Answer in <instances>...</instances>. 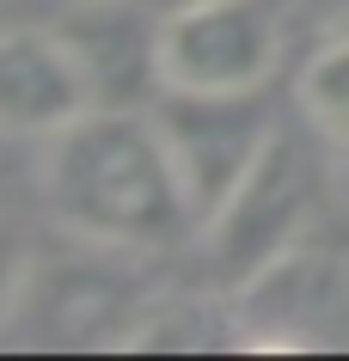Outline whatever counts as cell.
Here are the masks:
<instances>
[{
    "instance_id": "cell-1",
    "label": "cell",
    "mask_w": 349,
    "mask_h": 361,
    "mask_svg": "<svg viewBox=\"0 0 349 361\" xmlns=\"http://www.w3.org/2000/svg\"><path fill=\"white\" fill-rule=\"evenodd\" d=\"M37 184L61 233L111 251L154 257L184 233H202L154 111H135V104H98L61 135H49Z\"/></svg>"
},
{
    "instance_id": "cell-2",
    "label": "cell",
    "mask_w": 349,
    "mask_h": 361,
    "mask_svg": "<svg viewBox=\"0 0 349 361\" xmlns=\"http://www.w3.org/2000/svg\"><path fill=\"white\" fill-rule=\"evenodd\" d=\"M147 312H154V294H147L135 251H111L68 233V251H43L31 264V282H25L6 331H19L25 343H43V349H68V355L135 349V331L147 324Z\"/></svg>"
},
{
    "instance_id": "cell-3",
    "label": "cell",
    "mask_w": 349,
    "mask_h": 361,
    "mask_svg": "<svg viewBox=\"0 0 349 361\" xmlns=\"http://www.w3.org/2000/svg\"><path fill=\"white\" fill-rule=\"evenodd\" d=\"M325 209V166L294 129L276 123L252 171L227 190V202L202 221V245L214 257V276L233 288H252L288 264L300 239Z\"/></svg>"
},
{
    "instance_id": "cell-4",
    "label": "cell",
    "mask_w": 349,
    "mask_h": 361,
    "mask_svg": "<svg viewBox=\"0 0 349 361\" xmlns=\"http://www.w3.org/2000/svg\"><path fill=\"white\" fill-rule=\"evenodd\" d=\"M288 49V0H184L159 13V92H264Z\"/></svg>"
},
{
    "instance_id": "cell-5",
    "label": "cell",
    "mask_w": 349,
    "mask_h": 361,
    "mask_svg": "<svg viewBox=\"0 0 349 361\" xmlns=\"http://www.w3.org/2000/svg\"><path fill=\"white\" fill-rule=\"evenodd\" d=\"M154 123L172 147L184 190L196 202V221H209L227 190L252 171L264 141L276 135V111L264 92H154Z\"/></svg>"
},
{
    "instance_id": "cell-6",
    "label": "cell",
    "mask_w": 349,
    "mask_h": 361,
    "mask_svg": "<svg viewBox=\"0 0 349 361\" xmlns=\"http://www.w3.org/2000/svg\"><path fill=\"white\" fill-rule=\"evenodd\" d=\"M98 111V86L61 25L0 31V141H49Z\"/></svg>"
},
{
    "instance_id": "cell-7",
    "label": "cell",
    "mask_w": 349,
    "mask_h": 361,
    "mask_svg": "<svg viewBox=\"0 0 349 361\" xmlns=\"http://www.w3.org/2000/svg\"><path fill=\"white\" fill-rule=\"evenodd\" d=\"M294 98H300V116L312 123V135L349 153V25L331 31V37L312 49V61L300 68Z\"/></svg>"
},
{
    "instance_id": "cell-8",
    "label": "cell",
    "mask_w": 349,
    "mask_h": 361,
    "mask_svg": "<svg viewBox=\"0 0 349 361\" xmlns=\"http://www.w3.org/2000/svg\"><path fill=\"white\" fill-rule=\"evenodd\" d=\"M233 343V324L214 319L209 300H154L147 324L135 331V349H221Z\"/></svg>"
},
{
    "instance_id": "cell-9",
    "label": "cell",
    "mask_w": 349,
    "mask_h": 361,
    "mask_svg": "<svg viewBox=\"0 0 349 361\" xmlns=\"http://www.w3.org/2000/svg\"><path fill=\"white\" fill-rule=\"evenodd\" d=\"M31 264H37V251H31V239H25L6 214H0V331L13 324V306H19L25 282H31Z\"/></svg>"
},
{
    "instance_id": "cell-10",
    "label": "cell",
    "mask_w": 349,
    "mask_h": 361,
    "mask_svg": "<svg viewBox=\"0 0 349 361\" xmlns=\"http://www.w3.org/2000/svg\"><path fill=\"white\" fill-rule=\"evenodd\" d=\"M141 6H154V13H172V6H184V0H141Z\"/></svg>"
},
{
    "instance_id": "cell-11",
    "label": "cell",
    "mask_w": 349,
    "mask_h": 361,
    "mask_svg": "<svg viewBox=\"0 0 349 361\" xmlns=\"http://www.w3.org/2000/svg\"><path fill=\"white\" fill-rule=\"evenodd\" d=\"M43 6H56V13H68V6H86V0H43Z\"/></svg>"
},
{
    "instance_id": "cell-12",
    "label": "cell",
    "mask_w": 349,
    "mask_h": 361,
    "mask_svg": "<svg viewBox=\"0 0 349 361\" xmlns=\"http://www.w3.org/2000/svg\"><path fill=\"white\" fill-rule=\"evenodd\" d=\"M319 6H349V0H319Z\"/></svg>"
}]
</instances>
